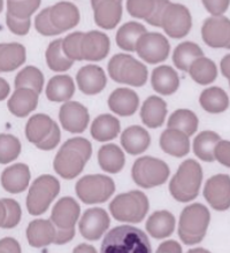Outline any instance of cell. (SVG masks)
<instances>
[{"instance_id":"44","label":"cell","mask_w":230,"mask_h":253,"mask_svg":"<svg viewBox=\"0 0 230 253\" xmlns=\"http://www.w3.org/2000/svg\"><path fill=\"white\" fill-rule=\"evenodd\" d=\"M42 0H7V13L17 19H30L40 8Z\"/></svg>"},{"instance_id":"8","label":"cell","mask_w":230,"mask_h":253,"mask_svg":"<svg viewBox=\"0 0 230 253\" xmlns=\"http://www.w3.org/2000/svg\"><path fill=\"white\" fill-rule=\"evenodd\" d=\"M60 192V183L52 175H42L31 184L27 197V209L31 215L45 213Z\"/></svg>"},{"instance_id":"2","label":"cell","mask_w":230,"mask_h":253,"mask_svg":"<svg viewBox=\"0 0 230 253\" xmlns=\"http://www.w3.org/2000/svg\"><path fill=\"white\" fill-rule=\"evenodd\" d=\"M100 253H152L144 231L132 226H118L102 241Z\"/></svg>"},{"instance_id":"22","label":"cell","mask_w":230,"mask_h":253,"mask_svg":"<svg viewBox=\"0 0 230 253\" xmlns=\"http://www.w3.org/2000/svg\"><path fill=\"white\" fill-rule=\"evenodd\" d=\"M37 91L29 87H20L14 91L13 96L7 103L8 110L13 115L17 118H26L31 112L36 110L38 105Z\"/></svg>"},{"instance_id":"6","label":"cell","mask_w":230,"mask_h":253,"mask_svg":"<svg viewBox=\"0 0 230 253\" xmlns=\"http://www.w3.org/2000/svg\"><path fill=\"white\" fill-rule=\"evenodd\" d=\"M108 74L113 81L132 86H143L147 81V68L133 55L119 53L108 62Z\"/></svg>"},{"instance_id":"36","label":"cell","mask_w":230,"mask_h":253,"mask_svg":"<svg viewBox=\"0 0 230 253\" xmlns=\"http://www.w3.org/2000/svg\"><path fill=\"white\" fill-rule=\"evenodd\" d=\"M221 142V137L214 131H203L193 139V152L200 160L213 163L215 160V149Z\"/></svg>"},{"instance_id":"37","label":"cell","mask_w":230,"mask_h":253,"mask_svg":"<svg viewBox=\"0 0 230 253\" xmlns=\"http://www.w3.org/2000/svg\"><path fill=\"white\" fill-rule=\"evenodd\" d=\"M204 57V52L199 45L192 42H183L175 47L173 53V62L175 67L182 72H189L192 63Z\"/></svg>"},{"instance_id":"52","label":"cell","mask_w":230,"mask_h":253,"mask_svg":"<svg viewBox=\"0 0 230 253\" xmlns=\"http://www.w3.org/2000/svg\"><path fill=\"white\" fill-rule=\"evenodd\" d=\"M215 160L221 165L230 168V142L229 140H221L215 149Z\"/></svg>"},{"instance_id":"13","label":"cell","mask_w":230,"mask_h":253,"mask_svg":"<svg viewBox=\"0 0 230 253\" xmlns=\"http://www.w3.org/2000/svg\"><path fill=\"white\" fill-rule=\"evenodd\" d=\"M205 44L213 48L230 50V20L226 16H211L201 27Z\"/></svg>"},{"instance_id":"26","label":"cell","mask_w":230,"mask_h":253,"mask_svg":"<svg viewBox=\"0 0 230 253\" xmlns=\"http://www.w3.org/2000/svg\"><path fill=\"white\" fill-rule=\"evenodd\" d=\"M167 115V104L158 96H151L144 101L140 108V119L143 124L151 129H157L165 122Z\"/></svg>"},{"instance_id":"7","label":"cell","mask_w":230,"mask_h":253,"mask_svg":"<svg viewBox=\"0 0 230 253\" xmlns=\"http://www.w3.org/2000/svg\"><path fill=\"white\" fill-rule=\"evenodd\" d=\"M109 211L118 221L138 223L144 219L148 211L147 197L140 191L121 193L109 204Z\"/></svg>"},{"instance_id":"53","label":"cell","mask_w":230,"mask_h":253,"mask_svg":"<svg viewBox=\"0 0 230 253\" xmlns=\"http://www.w3.org/2000/svg\"><path fill=\"white\" fill-rule=\"evenodd\" d=\"M60 138H61V133H60V129L58 125H54V128H53L52 132L49 133V136L46 138L44 142H42L41 144H38L37 147L40 150L43 151H49L55 149L58 146V144L60 142Z\"/></svg>"},{"instance_id":"12","label":"cell","mask_w":230,"mask_h":253,"mask_svg":"<svg viewBox=\"0 0 230 253\" xmlns=\"http://www.w3.org/2000/svg\"><path fill=\"white\" fill-rule=\"evenodd\" d=\"M192 27V17L190 10L182 3L171 2L165 10L162 17L161 28L169 37L179 38L185 37Z\"/></svg>"},{"instance_id":"30","label":"cell","mask_w":230,"mask_h":253,"mask_svg":"<svg viewBox=\"0 0 230 253\" xmlns=\"http://www.w3.org/2000/svg\"><path fill=\"white\" fill-rule=\"evenodd\" d=\"M99 166L106 173L116 174L122 170L126 164V157L123 151L115 144L102 145L98 151Z\"/></svg>"},{"instance_id":"25","label":"cell","mask_w":230,"mask_h":253,"mask_svg":"<svg viewBox=\"0 0 230 253\" xmlns=\"http://www.w3.org/2000/svg\"><path fill=\"white\" fill-rule=\"evenodd\" d=\"M159 144L164 152L176 158L186 156L190 151L189 136L178 129H166L161 133Z\"/></svg>"},{"instance_id":"60","label":"cell","mask_w":230,"mask_h":253,"mask_svg":"<svg viewBox=\"0 0 230 253\" xmlns=\"http://www.w3.org/2000/svg\"><path fill=\"white\" fill-rule=\"evenodd\" d=\"M229 85H230V82H229Z\"/></svg>"},{"instance_id":"17","label":"cell","mask_w":230,"mask_h":253,"mask_svg":"<svg viewBox=\"0 0 230 253\" xmlns=\"http://www.w3.org/2000/svg\"><path fill=\"white\" fill-rule=\"evenodd\" d=\"M109 226V217L105 210L90 209L83 214L80 220V233L89 241H97L100 238Z\"/></svg>"},{"instance_id":"56","label":"cell","mask_w":230,"mask_h":253,"mask_svg":"<svg viewBox=\"0 0 230 253\" xmlns=\"http://www.w3.org/2000/svg\"><path fill=\"white\" fill-rule=\"evenodd\" d=\"M220 68H221L222 75H224L227 80H229L230 82V54L225 55V57L222 58Z\"/></svg>"},{"instance_id":"34","label":"cell","mask_w":230,"mask_h":253,"mask_svg":"<svg viewBox=\"0 0 230 253\" xmlns=\"http://www.w3.org/2000/svg\"><path fill=\"white\" fill-rule=\"evenodd\" d=\"M91 136L97 142L114 139L120 132V121L111 114H101L94 119L91 126Z\"/></svg>"},{"instance_id":"20","label":"cell","mask_w":230,"mask_h":253,"mask_svg":"<svg viewBox=\"0 0 230 253\" xmlns=\"http://www.w3.org/2000/svg\"><path fill=\"white\" fill-rule=\"evenodd\" d=\"M51 21L60 33L73 29L80 23V10L72 2L60 1L49 7Z\"/></svg>"},{"instance_id":"54","label":"cell","mask_w":230,"mask_h":253,"mask_svg":"<svg viewBox=\"0 0 230 253\" xmlns=\"http://www.w3.org/2000/svg\"><path fill=\"white\" fill-rule=\"evenodd\" d=\"M0 253H21V247L14 238H2L0 241Z\"/></svg>"},{"instance_id":"46","label":"cell","mask_w":230,"mask_h":253,"mask_svg":"<svg viewBox=\"0 0 230 253\" xmlns=\"http://www.w3.org/2000/svg\"><path fill=\"white\" fill-rule=\"evenodd\" d=\"M84 33L76 31L63 38L62 47L67 57L73 61H82V40Z\"/></svg>"},{"instance_id":"45","label":"cell","mask_w":230,"mask_h":253,"mask_svg":"<svg viewBox=\"0 0 230 253\" xmlns=\"http://www.w3.org/2000/svg\"><path fill=\"white\" fill-rule=\"evenodd\" d=\"M21 153L20 140L13 135H0V163L9 164L16 159Z\"/></svg>"},{"instance_id":"43","label":"cell","mask_w":230,"mask_h":253,"mask_svg":"<svg viewBox=\"0 0 230 253\" xmlns=\"http://www.w3.org/2000/svg\"><path fill=\"white\" fill-rule=\"evenodd\" d=\"M21 214V207L15 200L8 198L0 200V227L3 229H10L17 226Z\"/></svg>"},{"instance_id":"4","label":"cell","mask_w":230,"mask_h":253,"mask_svg":"<svg viewBox=\"0 0 230 253\" xmlns=\"http://www.w3.org/2000/svg\"><path fill=\"white\" fill-rule=\"evenodd\" d=\"M211 214L201 204H192L182 211L179 223V235L186 245L200 243L207 231Z\"/></svg>"},{"instance_id":"21","label":"cell","mask_w":230,"mask_h":253,"mask_svg":"<svg viewBox=\"0 0 230 253\" xmlns=\"http://www.w3.org/2000/svg\"><path fill=\"white\" fill-rule=\"evenodd\" d=\"M139 106L137 93L128 87H119L113 91L108 98V107L120 117H130Z\"/></svg>"},{"instance_id":"51","label":"cell","mask_w":230,"mask_h":253,"mask_svg":"<svg viewBox=\"0 0 230 253\" xmlns=\"http://www.w3.org/2000/svg\"><path fill=\"white\" fill-rule=\"evenodd\" d=\"M169 3H171L169 0H157V6H155L154 12L152 13V15L148 16L145 21L153 27H161L162 17H164L165 10L167 8Z\"/></svg>"},{"instance_id":"50","label":"cell","mask_w":230,"mask_h":253,"mask_svg":"<svg viewBox=\"0 0 230 253\" xmlns=\"http://www.w3.org/2000/svg\"><path fill=\"white\" fill-rule=\"evenodd\" d=\"M205 9L212 14V16H220L227 12L230 0H201Z\"/></svg>"},{"instance_id":"29","label":"cell","mask_w":230,"mask_h":253,"mask_svg":"<svg viewBox=\"0 0 230 253\" xmlns=\"http://www.w3.org/2000/svg\"><path fill=\"white\" fill-rule=\"evenodd\" d=\"M27 59L26 47L19 43L0 44V72H13L23 65Z\"/></svg>"},{"instance_id":"28","label":"cell","mask_w":230,"mask_h":253,"mask_svg":"<svg viewBox=\"0 0 230 253\" xmlns=\"http://www.w3.org/2000/svg\"><path fill=\"white\" fill-rule=\"evenodd\" d=\"M121 144L127 153L137 156L148 149L151 144V137L147 130H145L143 126H133L122 132Z\"/></svg>"},{"instance_id":"10","label":"cell","mask_w":230,"mask_h":253,"mask_svg":"<svg viewBox=\"0 0 230 253\" xmlns=\"http://www.w3.org/2000/svg\"><path fill=\"white\" fill-rule=\"evenodd\" d=\"M76 195L86 204L104 203L115 191V184L111 177L105 175H87L76 183Z\"/></svg>"},{"instance_id":"57","label":"cell","mask_w":230,"mask_h":253,"mask_svg":"<svg viewBox=\"0 0 230 253\" xmlns=\"http://www.w3.org/2000/svg\"><path fill=\"white\" fill-rule=\"evenodd\" d=\"M9 93V85L7 83L6 80L0 79V99L3 100L5 98L8 96Z\"/></svg>"},{"instance_id":"1","label":"cell","mask_w":230,"mask_h":253,"mask_svg":"<svg viewBox=\"0 0 230 253\" xmlns=\"http://www.w3.org/2000/svg\"><path fill=\"white\" fill-rule=\"evenodd\" d=\"M92 153L91 144L82 137H75L65 142L54 158L53 167L60 176L73 180L82 173Z\"/></svg>"},{"instance_id":"18","label":"cell","mask_w":230,"mask_h":253,"mask_svg":"<svg viewBox=\"0 0 230 253\" xmlns=\"http://www.w3.org/2000/svg\"><path fill=\"white\" fill-rule=\"evenodd\" d=\"M76 81L79 89L89 96L100 93L107 84V77L104 69L97 65L82 67L76 74Z\"/></svg>"},{"instance_id":"24","label":"cell","mask_w":230,"mask_h":253,"mask_svg":"<svg viewBox=\"0 0 230 253\" xmlns=\"http://www.w3.org/2000/svg\"><path fill=\"white\" fill-rule=\"evenodd\" d=\"M30 182L29 167L15 164L6 168L1 174V187L9 193H20L28 188Z\"/></svg>"},{"instance_id":"27","label":"cell","mask_w":230,"mask_h":253,"mask_svg":"<svg viewBox=\"0 0 230 253\" xmlns=\"http://www.w3.org/2000/svg\"><path fill=\"white\" fill-rule=\"evenodd\" d=\"M56 229L51 220H35L29 223L27 238L31 247L43 248L54 243Z\"/></svg>"},{"instance_id":"41","label":"cell","mask_w":230,"mask_h":253,"mask_svg":"<svg viewBox=\"0 0 230 253\" xmlns=\"http://www.w3.org/2000/svg\"><path fill=\"white\" fill-rule=\"evenodd\" d=\"M198 125H199V120H198L197 115L192 111L184 110V108L175 111L169 117L167 124L168 128L181 130L189 137L197 131Z\"/></svg>"},{"instance_id":"14","label":"cell","mask_w":230,"mask_h":253,"mask_svg":"<svg viewBox=\"0 0 230 253\" xmlns=\"http://www.w3.org/2000/svg\"><path fill=\"white\" fill-rule=\"evenodd\" d=\"M204 197L215 211H226L230 207V176L218 174L208 178L204 188Z\"/></svg>"},{"instance_id":"58","label":"cell","mask_w":230,"mask_h":253,"mask_svg":"<svg viewBox=\"0 0 230 253\" xmlns=\"http://www.w3.org/2000/svg\"><path fill=\"white\" fill-rule=\"evenodd\" d=\"M73 253H97V251H95V249L93 247H91V245L80 244L79 247L74 249Z\"/></svg>"},{"instance_id":"19","label":"cell","mask_w":230,"mask_h":253,"mask_svg":"<svg viewBox=\"0 0 230 253\" xmlns=\"http://www.w3.org/2000/svg\"><path fill=\"white\" fill-rule=\"evenodd\" d=\"M109 38L101 31L92 30L84 34L82 40L83 60L98 62L104 60L109 52Z\"/></svg>"},{"instance_id":"23","label":"cell","mask_w":230,"mask_h":253,"mask_svg":"<svg viewBox=\"0 0 230 253\" xmlns=\"http://www.w3.org/2000/svg\"><path fill=\"white\" fill-rule=\"evenodd\" d=\"M151 84L155 92L164 96H171L179 90L180 76L171 66L162 65L152 72Z\"/></svg>"},{"instance_id":"5","label":"cell","mask_w":230,"mask_h":253,"mask_svg":"<svg viewBox=\"0 0 230 253\" xmlns=\"http://www.w3.org/2000/svg\"><path fill=\"white\" fill-rule=\"evenodd\" d=\"M80 213V205L72 197H63L55 204L51 214V221L56 229L54 244L62 245L73 240Z\"/></svg>"},{"instance_id":"9","label":"cell","mask_w":230,"mask_h":253,"mask_svg":"<svg viewBox=\"0 0 230 253\" xmlns=\"http://www.w3.org/2000/svg\"><path fill=\"white\" fill-rule=\"evenodd\" d=\"M134 182L144 189L164 184L169 176V167L165 161L153 157H141L134 164L132 169Z\"/></svg>"},{"instance_id":"38","label":"cell","mask_w":230,"mask_h":253,"mask_svg":"<svg viewBox=\"0 0 230 253\" xmlns=\"http://www.w3.org/2000/svg\"><path fill=\"white\" fill-rule=\"evenodd\" d=\"M201 107L208 113H222L229 106V98L225 90L219 86H212L204 90L199 97Z\"/></svg>"},{"instance_id":"59","label":"cell","mask_w":230,"mask_h":253,"mask_svg":"<svg viewBox=\"0 0 230 253\" xmlns=\"http://www.w3.org/2000/svg\"><path fill=\"white\" fill-rule=\"evenodd\" d=\"M187 253H211V252L207 251V250H205V249L197 248V249H192V250L187 251Z\"/></svg>"},{"instance_id":"3","label":"cell","mask_w":230,"mask_h":253,"mask_svg":"<svg viewBox=\"0 0 230 253\" xmlns=\"http://www.w3.org/2000/svg\"><path fill=\"white\" fill-rule=\"evenodd\" d=\"M203 170L200 165L193 159L183 161L179 167L178 173L169 183V191L176 200L187 203L193 200L199 193Z\"/></svg>"},{"instance_id":"31","label":"cell","mask_w":230,"mask_h":253,"mask_svg":"<svg viewBox=\"0 0 230 253\" xmlns=\"http://www.w3.org/2000/svg\"><path fill=\"white\" fill-rule=\"evenodd\" d=\"M55 122L46 114H36L31 117L26 126V136L30 143L38 145L47 138L54 128Z\"/></svg>"},{"instance_id":"32","label":"cell","mask_w":230,"mask_h":253,"mask_svg":"<svg viewBox=\"0 0 230 253\" xmlns=\"http://www.w3.org/2000/svg\"><path fill=\"white\" fill-rule=\"evenodd\" d=\"M175 228V217L168 211H158L147 219L146 230L153 238L169 237Z\"/></svg>"},{"instance_id":"11","label":"cell","mask_w":230,"mask_h":253,"mask_svg":"<svg viewBox=\"0 0 230 253\" xmlns=\"http://www.w3.org/2000/svg\"><path fill=\"white\" fill-rule=\"evenodd\" d=\"M136 52L141 60L155 65L167 60L171 52V44L160 33H146L138 41Z\"/></svg>"},{"instance_id":"55","label":"cell","mask_w":230,"mask_h":253,"mask_svg":"<svg viewBox=\"0 0 230 253\" xmlns=\"http://www.w3.org/2000/svg\"><path fill=\"white\" fill-rule=\"evenodd\" d=\"M155 253H182V248L176 241L164 242Z\"/></svg>"},{"instance_id":"48","label":"cell","mask_w":230,"mask_h":253,"mask_svg":"<svg viewBox=\"0 0 230 253\" xmlns=\"http://www.w3.org/2000/svg\"><path fill=\"white\" fill-rule=\"evenodd\" d=\"M35 28L43 36H55L61 33L53 26L51 16H49V7L42 10L35 19Z\"/></svg>"},{"instance_id":"42","label":"cell","mask_w":230,"mask_h":253,"mask_svg":"<svg viewBox=\"0 0 230 253\" xmlns=\"http://www.w3.org/2000/svg\"><path fill=\"white\" fill-rule=\"evenodd\" d=\"M14 85H15V89L29 87L41 93L44 86V75L36 67L28 66L17 74Z\"/></svg>"},{"instance_id":"39","label":"cell","mask_w":230,"mask_h":253,"mask_svg":"<svg viewBox=\"0 0 230 253\" xmlns=\"http://www.w3.org/2000/svg\"><path fill=\"white\" fill-rule=\"evenodd\" d=\"M62 42L63 40L61 38L53 41L46 48V63L53 72H67L69 68H72L74 63L63 52Z\"/></svg>"},{"instance_id":"33","label":"cell","mask_w":230,"mask_h":253,"mask_svg":"<svg viewBox=\"0 0 230 253\" xmlns=\"http://www.w3.org/2000/svg\"><path fill=\"white\" fill-rule=\"evenodd\" d=\"M74 93H75V83L68 75H56L52 77L46 86V97L54 103L69 101Z\"/></svg>"},{"instance_id":"35","label":"cell","mask_w":230,"mask_h":253,"mask_svg":"<svg viewBox=\"0 0 230 253\" xmlns=\"http://www.w3.org/2000/svg\"><path fill=\"white\" fill-rule=\"evenodd\" d=\"M146 34V28L139 22H127L120 27L115 42L123 51L135 52L139 38Z\"/></svg>"},{"instance_id":"40","label":"cell","mask_w":230,"mask_h":253,"mask_svg":"<svg viewBox=\"0 0 230 253\" xmlns=\"http://www.w3.org/2000/svg\"><path fill=\"white\" fill-rule=\"evenodd\" d=\"M191 79L200 85H207L218 77V68L211 59L201 57L191 65L189 72Z\"/></svg>"},{"instance_id":"47","label":"cell","mask_w":230,"mask_h":253,"mask_svg":"<svg viewBox=\"0 0 230 253\" xmlns=\"http://www.w3.org/2000/svg\"><path fill=\"white\" fill-rule=\"evenodd\" d=\"M157 6V0H127V9L133 17L146 20Z\"/></svg>"},{"instance_id":"15","label":"cell","mask_w":230,"mask_h":253,"mask_svg":"<svg viewBox=\"0 0 230 253\" xmlns=\"http://www.w3.org/2000/svg\"><path fill=\"white\" fill-rule=\"evenodd\" d=\"M59 120L61 126L72 133H81L90 121L89 111L77 101H67L60 107Z\"/></svg>"},{"instance_id":"16","label":"cell","mask_w":230,"mask_h":253,"mask_svg":"<svg viewBox=\"0 0 230 253\" xmlns=\"http://www.w3.org/2000/svg\"><path fill=\"white\" fill-rule=\"evenodd\" d=\"M94 22L105 30H112L121 21L122 0H91Z\"/></svg>"},{"instance_id":"49","label":"cell","mask_w":230,"mask_h":253,"mask_svg":"<svg viewBox=\"0 0 230 253\" xmlns=\"http://www.w3.org/2000/svg\"><path fill=\"white\" fill-rule=\"evenodd\" d=\"M6 23L8 29L12 31L13 34L17 35V36H26L29 33L31 27V20L30 19H17V17L10 15V14H6Z\"/></svg>"}]
</instances>
